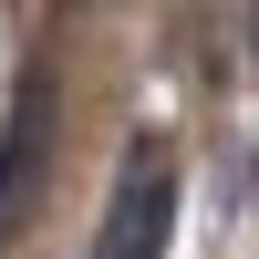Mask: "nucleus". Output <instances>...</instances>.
Returning a JSON list of instances; mask_svg holds the SVG:
<instances>
[{
  "instance_id": "2",
  "label": "nucleus",
  "mask_w": 259,
  "mask_h": 259,
  "mask_svg": "<svg viewBox=\"0 0 259 259\" xmlns=\"http://www.w3.org/2000/svg\"><path fill=\"white\" fill-rule=\"evenodd\" d=\"M249 31H259V21H249Z\"/></svg>"
},
{
  "instance_id": "1",
  "label": "nucleus",
  "mask_w": 259,
  "mask_h": 259,
  "mask_svg": "<svg viewBox=\"0 0 259 259\" xmlns=\"http://www.w3.org/2000/svg\"><path fill=\"white\" fill-rule=\"evenodd\" d=\"M177 239V156L166 145H135L104 197V228H94V259H166Z\"/></svg>"
}]
</instances>
